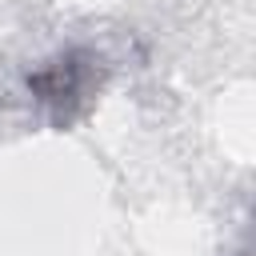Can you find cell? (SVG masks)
Returning a JSON list of instances; mask_svg holds the SVG:
<instances>
[{
	"mask_svg": "<svg viewBox=\"0 0 256 256\" xmlns=\"http://www.w3.org/2000/svg\"><path fill=\"white\" fill-rule=\"evenodd\" d=\"M100 80H104L100 56H92L88 48H64L28 72V92L56 116V124H68L88 108Z\"/></svg>",
	"mask_w": 256,
	"mask_h": 256,
	"instance_id": "obj_1",
	"label": "cell"
}]
</instances>
